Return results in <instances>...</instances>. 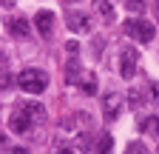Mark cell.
<instances>
[{"instance_id": "obj_14", "label": "cell", "mask_w": 159, "mask_h": 154, "mask_svg": "<svg viewBox=\"0 0 159 154\" xmlns=\"http://www.w3.org/2000/svg\"><path fill=\"white\" fill-rule=\"evenodd\" d=\"M128 94H131V97H128V103H131V108H139V106H142V103H145V94H142V89H131Z\"/></svg>"}, {"instance_id": "obj_2", "label": "cell", "mask_w": 159, "mask_h": 154, "mask_svg": "<svg viewBox=\"0 0 159 154\" xmlns=\"http://www.w3.org/2000/svg\"><path fill=\"white\" fill-rule=\"evenodd\" d=\"M122 29H125L128 37H134V40H139V43H151V40H153V34H156L153 23L142 20V17H139V20H125Z\"/></svg>"}, {"instance_id": "obj_15", "label": "cell", "mask_w": 159, "mask_h": 154, "mask_svg": "<svg viewBox=\"0 0 159 154\" xmlns=\"http://www.w3.org/2000/svg\"><path fill=\"white\" fill-rule=\"evenodd\" d=\"M111 146H114V143H111V134H99V140H97V151H99V154H108Z\"/></svg>"}, {"instance_id": "obj_4", "label": "cell", "mask_w": 159, "mask_h": 154, "mask_svg": "<svg viewBox=\"0 0 159 154\" xmlns=\"http://www.w3.org/2000/svg\"><path fill=\"white\" fill-rule=\"evenodd\" d=\"M119 111H122V94H105L102 97V117L105 120H119Z\"/></svg>"}, {"instance_id": "obj_17", "label": "cell", "mask_w": 159, "mask_h": 154, "mask_svg": "<svg viewBox=\"0 0 159 154\" xmlns=\"http://www.w3.org/2000/svg\"><path fill=\"white\" fill-rule=\"evenodd\" d=\"M77 148H80V151H88V148H97V146L91 143L88 134H80V137H77Z\"/></svg>"}, {"instance_id": "obj_16", "label": "cell", "mask_w": 159, "mask_h": 154, "mask_svg": "<svg viewBox=\"0 0 159 154\" xmlns=\"http://www.w3.org/2000/svg\"><path fill=\"white\" fill-rule=\"evenodd\" d=\"M128 12H134V14H139V12H145V6H148V0H128Z\"/></svg>"}, {"instance_id": "obj_18", "label": "cell", "mask_w": 159, "mask_h": 154, "mask_svg": "<svg viewBox=\"0 0 159 154\" xmlns=\"http://www.w3.org/2000/svg\"><path fill=\"white\" fill-rule=\"evenodd\" d=\"M125 154H148V148H145V146H142V143H131V146H128V151H125Z\"/></svg>"}, {"instance_id": "obj_13", "label": "cell", "mask_w": 159, "mask_h": 154, "mask_svg": "<svg viewBox=\"0 0 159 154\" xmlns=\"http://www.w3.org/2000/svg\"><path fill=\"white\" fill-rule=\"evenodd\" d=\"M80 86H83L85 94H97V77H94V71H85L83 80H80Z\"/></svg>"}, {"instance_id": "obj_20", "label": "cell", "mask_w": 159, "mask_h": 154, "mask_svg": "<svg viewBox=\"0 0 159 154\" xmlns=\"http://www.w3.org/2000/svg\"><path fill=\"white\" fill-rule=\"evenodd\" d=\"M0 3H3V6L9 9V6H14V0H0Z\"/></svg>"}, {"instance_id": "obj_21", "label": "cell", "mask_w": 159, "mask_h": 154, "mask_svg": "<svg viewBox=\"0 0 159 154\" xmlns=\"http://www.w3.org/2000/svg\"><path fill=\"white\" fill-rule=\"evenodd\" d=\"M156 17H159V0H156Z\"/></svg>"}, {"instance_id": "obj_12", "label": "cell", "mask_w": 159, "mask_h": 154, "mask_svg": "<svg viewBox=\"0 0 159 154\" xmlns=\"http://www.w3.org/2000/svg\"><path fill=\"white\" fill-rule=\"evenodd\" d=\"M139 128H142L145 134H151V137H159V117L153 114V117H142L139 120Z\"/></svg>"}, {"instance_id": "obj_10", "label": "cell", "mask_w": 159, "mask_h": 154, "mask_svg": "<svg viewBox=\"0 0 159 154\" xmlns=\"http://www.w3.org/2000/svg\"><path fill=\"white\" fill-rule=\"evenodd\" d=\"M94 9L102 20H114V0H94Z\"/></svg>"}, {"instance_id": "obj_6", "label": "cell", "mask_w": 159, "mask_h": 154, "mask_svg": "<svg viewBox=\"0 0 159 154\" xmlns=\"http://www.w3.org/2000/svg\"><path fill=\"white\" fill-rule=\"evenodd\" d=\"M68 29L74 34H85L91 29V17L85 12H68Z\"/></svg>"}, {"instance_id": "obj_5", "label": "cell", "mask_w": 159, "mask_h": 154, "mask_svg": "<svg viewBox=\"0 0 159 154\" xmlns=\"http://www.w3.org/2000/svg\"><path fill=\"white\" fill-rule=\"evenodd\" d=\"M34 26H37L40 37H51V31H54V14L46 12V9H40V12L34 14Z\"/></svg>"}, {"instance_id": "obj_19", "label": "cell", "mask_w": 159, "mask_h": 154, "mask_svg": "<svg viewBox=\"0 0 159 154\" xmlns=\"http://www.w3.org/2000/svg\"><path fill=\"white\" fill-rule=\"evenodd\" d=\"M66 49H68V54H71V57H77V54H80V46H77V43H74V40H71V43H68V46H66Z\"/></svg>"}, {"instance_id": "obj_9", "label": "cell", "mask_w": 159, "mask_h": 154, "mask_svg": "<svg viewBox=\"0 0 159 154\" xmlns=\"http://www.w3.org/2000/svg\"><path fill=\"white\" fill-rule=\"evenodd\" d=\"M9 126H11V131H17V134H26V131L31 128V120L20 111V114H14V117L9 120Z\"/></svg>"}, {"instance_id": "obj_11", "label": "cell", "mask_w": 159, "mask_h": 154, "mask_svg": "<svg viewBox=\"0 0 159 154\" xmlns=\"http://www.w3.org/2000/svg\"><path fill=\"white\" fill-rule=\"evenodd\" d=\"M9 31H11L14 37H20V40H23V37H29V20H23V17H14V20L9 23Z\"/></svg>"}, {"instance_id": "obj_8", "label": "cell", "mask_w": 159, "mask_h": 154, "mask_svg": "<svg viewBox=\"0 0 159 154\" xmlns=\"http://www.w3.org/2000/svg\"><path fill=\"white\" fill-rule=\"evenodd\" d=\"M83 74H85V71L77 66V57H74L71 63H66V83H74V86H80V80H83Z\"/></svg>"}, {"instance_id": "obj_1", "label": "cell", "mask_w": 159, "mask_h": 154, "mask_svg": "<svg viewBox=\"0 0 159 154\" xmlns=\"http://www.w3.org/2000/svg\"><path fill=\"white\" fill-rule=\"evenodd\" d=\"M17 86L26 94H43L46 86H48V74L43 69H23L17 74Z\"/></svg>"}, {"instance_id": "obj_3", "label": "cell", "mask_w": 159, "mask_h": 154, "mask_svg": "<svg viewBox=\"0 0 159 154\" xmlns=\"http://www.w3.org/2000/svg\"><path fill=\"white\" fill-rule=\"evenodd\" d=\"M136 63H139V51L125 46L122 51H119V74L125 77V80H131V77L136 74Z\"/></svg>"}, {"instance_id": "obj_7", "label": "cell", "mask_w": 159, "mask_h": 154, "mask_svg": "<svg viewBox=\"0 0 159 154\" xmlns=\"http://www.w3.org/2000/svg\"><path fill=\"white\" fill-rule=\"evenodd\" d=\"M20 111L26 114V117L31 120V123H46V108L40 106V103H31V100H26L23 106H20Z\"/></svg>"}]
</instances>
